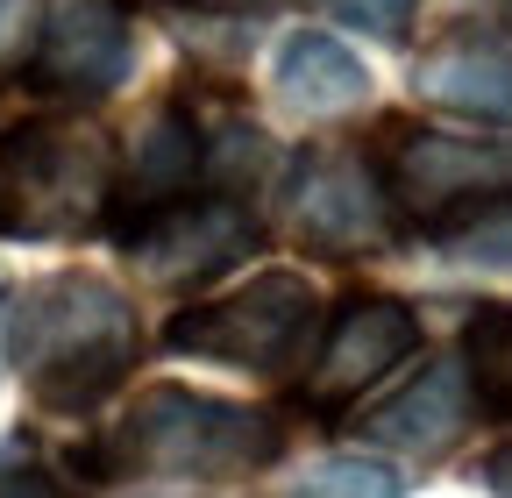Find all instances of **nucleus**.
I'll use <instances>...</instances> for the list:
<instances>
[{
  "instance_id": "f257e3e1",
  "label": "nucleus",
  "mask_w": 512,
  "mask_h": 498,
  "mask_svg": "<svg viewBox=\"0 0 512 498\" xmlns=\"http://www.w3.org/2000/svg\"><path fill=\"white\" fill-rule=\"evenodd\" d=\"M136 306L100 271H50L8 299V363L57 420L93 413L136 363Z\"/></svg>"
},
{
  "instance_id": "f03ea898",
  "label": "nucleus",
  "mask_w": 512,
  "mask_h": 498,
  "mask_svg": "<svg viewBox=\"0 0 512 498\" xmlns=\"http://www.w3.org/2000/svg\"><path fill=\"white\" fill-rule=\"evenodd\" d=\"M278 449H285V427L264 406H235L192 385H143L136 406L86 449V470L121 484H150V477L228 484L264 470Z\"/></svg>"
},
{
  "instance_id": "7ed1b4c3",
  "label": "nucleus",
  "mask_w": 512,
  "mask_h": 498,
  "mask_svg": "<svg viewBox=\"0 0 512 498\" xmlns=\"http://www.w3.org/2000/svg\"><path fill=\"white\" fill-rule=\"evenodd\" d=\"M114 143L79 114H36L0 136V235L72 242L107 221Z\"/></svg>"
},
{
  "instance_id": "20e7f679",
  "label": "nucleus",
  "mask_w": 512,
  "mask_h": 498,
  "mask_svg": "<svg viewBox=\"0 0 512 498\" xmlns=\"http://www.w3.org/2000/svg\"><path fill=\"white\" fill-rule=\"evenodd\" d=\"M370 164L399 235H470L512 207V136H441L384 121Z\"/></svg>"
},
{
  "instance_id": "39448f33",
  "label": "nucleus",
  "mask_w": 512,
  "mask_h": 498,
  "mask_svg": "<svg viewBox=\"0 0 512 498\" xmlns=\"http://www.w3.org/2000/svg\"><path fill=\"white\" fill-rule=\"evenodd\" d=\"M320 299L299 271H256L249 285L221 292V299H192L171 314L164 349L192 356V363H228V370H256V378H278L292 370L313 342Z\"/></svg>"
},
{
  "instance_id": "423d86ee",
  "label": "nucleus",
  "mask_w": 512,
  "mask_h": 498,
  "mask_svg": "<svg viewBox=\"0 0 512 498\" xmlns=\"http://www.w3.org/2000/svg\"><path fill=\"white\" fill-rule=\"evenodd\" d=\"M285 235L313 257H377L399 242L392 200L377 185V164L363 150H299L285 178Z\"/></svg>"
},
{
  "instance_id": "0eeeda50",
  "label": "nucleus",
  "mask_w": 512,
  "mask_h": 498,
  "mask_svg": "<svg viewBox=\"0 0 512 498\" xmlns=\"http://www.w3.org/2000/svg\"><path fill=\"white\" fill-rule=\"evenodd\" d=\"M128 8L121 0H43L22 86L50 100H107L128 79Z\"/></svg>"
},
{
  "instance_id": "6e6552de",
  "label": "nucleus",
  "mask_w": 512,
  "mask_h": 498,
  "mask_svg": "<svg viewBox=\"0 0 512 498\" xmlns=\"http://www.w3.org/2000/svg\"><path fill=\"white\" fill-rule=\"evenodd\" d=\"M420 349V321L413 306L392 299V292H356L335 306L328 335L313 349V370H306V406L313 413H349L363 399V385H377L392 363H406Z\"/></svg>"
},
{
  "instance_id": "1a4fd4ad",
  "label": "nucleus",
  "mask_w": 512,
  "mask_h": 498,
  "mask_svg": "<svg viewBox=\"0 0 512 498\" xmlns=\"http://www.w3.org/2000/svg\"><path fill=\"white\" fill-rule=\"evenodd\" d=\"M256 235H264V228H256L249 200H235V193H200V200L171 207L164 221H150L143 235H128L121 249H128L150 278H164V285H207V278H221L228 264L249 257Z\"/></svg>"
},
{
  "instance_id": "9d476101",
  "label": "nucleus",
  "mask_w": 512,
  "mask_h": 498,
  "mask_svg": "<svg viewBox=\"0 0 512 498\" xmlns=\"http://www.w3.org/2000/svg\"><path fill=\"white\" fill-rule=\"evenodd\" d=\"M413 93L427 107L470 114V121H512V36L505 29H477V22H456L448 36H434L420 50Z\"/></svg>"
},
{
  "instance_id": "9b49d317",
  "label": "nucleus",
  "mask_w": 512,
  "mask_h": 498,
  "mask_svg": "<svg viewBox=\"0 0 512 498\" xmlns=\"http://www.w3.org/2000/svg\"><path fill=\"white\" fill-rule=\"evenodd\" d=\"M356 434H363L370 449H392V456H413V463L448 456L470 434V378H463V363L456 356L427 363L406 392H392L384 406H370L356 420Z\"/></svg>"
},
{
  "instance_id": "f8f14e48",
  "label": "nucleus",
  "mask_w": 512,
  "mask_h": 498,
  "mask_svg": "<svg viewBox=\"0 0 512 498\" xmlns=\"http://www.w3.org/2000/svg\"><path fill=\"white\" fill-rule=\"evenodd\" d=\"M278 100L306 121H335V114H356L370 100V72L328 29H299L278 43Z\"/></svg>"
},
{
  "instance_id": "ddd939ff",
  "label": "nucleus",
  "mask_w": 512,
  "mask_h": 498,
  "mask_svg": "<svg viewBox=\"0 0 512 498\" xmlns=\"http://www.w3.org/2000/svg\"><path fill=\"white\" fill-rule=\"evenodd\" d=\"M463 378L470 399L498 420H512V306H477L463 321Z\"/></svg>"
},
{
  "instance_id": "4468645a",
  "label": "nucleus",
  "mask_w": 512,
  "mask_h": 498,
  "mask_svg": "<svg viewBox=\"0 0 512 498\" xmlns=\"http://www.w3.org/2000/svg\"><path fill=\"white\" fill-rule=\"evenodd\" d=\"M285 498H406V477L370 456H335V463H313Z\"/></svg>"
},
{
  "instance_id": "2eb2a0df",
  "label": "nucleus",
  "mask_w": 512,
  "mask_h": 498,
  "mask_svg": "<svg viewBox=\"0 0 512 498\" xmlns=\"http://www.w3.org/2000/svg\"><path fill=\"white\" fill-rule=\"evenodd\" d=\"M320 8H328L342 29H363L370 43H406L420 0H320Z\"/></svg>"
},
{
  "instance_id": "dca6fc26",
  "label": "nucleus",
  "mask_w": 512,
  "mask_h": 498,
  "mask_svg": "<svg viewBox=\"0 0 512 498\" xmlns=\"http://www.w3.org/2000/svg\"><path fill=\"white\" fill-rule=\"evenodd\" d=\"M36 8L43 0H0V79H22L36 43Z\"/></svg>"
},
{
  "instance_id": "f3484780",
  "label": "nucleus",
  "mask_w": 512,
  "mask_h": 498,
  "mask_svg": "<svg viewBox=\"0 0 512 498\" xmlns=\"http://www.w3.org/2000/svg\"><path fill=\"white\" fill-rule=\"evenodd\" d=\"M0 498H72V491H64L50 470H8L0 477Z\"/></svg>"
},
{
  "instance_id": "a211bd4d",
  "label": "nucleus",
  "mask_w": 512,
  "mask_h": 498,
  "mask_svg": "<svg viewBox=\"0 0 512 498\" xmlns=\"http://www.w3.org/2000/svg\"><path fill=\"white\" fill-rule=\"evenodd\" d=\"M477 477H484V491H491V498H512V442H498V449L484 456V470H477Z\"/></svg>"
},
{
  "instance_id": "6ab92c4d",
  "label": "nucleus",
  "mask_w": 512,
  "mask_h": 498,
  "mask_svg": "<svg viewBox=\"0 0 512 498\" xmlns=\"http://www.w3.org/2000/svg\"><path fill=\"white\" fill-rule=\"evenodd\" d=\"M171 8H185V15H264L278 0H171Z\"/></svg>"
}]
</instances>
